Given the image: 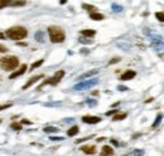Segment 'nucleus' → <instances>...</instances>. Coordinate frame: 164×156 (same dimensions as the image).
<instances>
[{"mask_svg": "<svg viewBox=\"0 0 164 156\" xmlns=\"http://www.w3.org/2000/svg\"><path fill=\"white\" fill-rule=\"evenodd\" d=\"M144 34L149 38L150 45L154 48L155 52L160 53L164 51V38L160 34H158L157 32L153 30V29H149V28H144Z\"/></svg>", "mask_w": 164, "mask_h": 156, "instance_id": "nucleus-1", "label": "nucleus"}, {"mask_svg": "<svg viewBox=\"0 0 164 156\" xmlns=\"http://www.w3.org/2000/svg\"><path fill=\"white\" fill-rule=\"evenodd\" d=\"M19 67V58L15 56H5L0 58V68L3 71H15Z\"/></svg>", "mask_w": 164, "mask_h": 156, "instance_id": "nucleus-2", "label": "nucleus"}, {"mask_svg": "<svg viewBox=\"0 0 164 156\" xmlns=\"http://www.w3.org/2000/svg\"><path fill=\"white\" fill-rule=\"evenodd\" d=\"M7 37L11 40H22L24 38H27L28 35V30L24 27H20V25H16V27H13L7 30Z\"/></svg>", "mask_w": 164, "mask_h": 156, "instance_id": "nucleus-3", "label": "nucleus"}, {"mask_svg": "<svg viewBox=\"0 0 164 156\" xmlns=\"http://www.w3.org/2000/svg\"><path fill=\"white\" fill-rule=\"evenodd\" d=\"M48 34H49V39L52 43H62L66 39V34L62 28L59 27H49L48 28Z\"/></svg>", "mask_w": 164, "mask_h": 156, "instance_id": "nucleus-4", "label": "nucleus"}, {"mask_svg": "<svg viewBox=\"0 0 164 156\" xmlns=\"http://www.w3.org/2000/svg\"><path fill=\"white\" fill-rule=\"evenodd\" d=\"M97 83H99V79L97 78H90V79H86V81H81L80 83H77V85L73 87L75 91H83V89H90L95 87Z\"/></svg>", "mask_w": 164, "mask_h": 156, "instance_id": "nucleus-5", "label": "nucleus"}, {"mask_svg": "<svg viewBox=\"0 0 164 156\" xmlns=\"http://www.w3.org/2000/svg\"><path fill=\"white\" fill-rule=\"evenodd\" d=\"M63 76H64V71H57L52 78H49V79H47V81H44L43 83H42V86H40V87H43V86H46V85H52V86H56L57 83H59V82H61V79H62V78H63ZM40 87H39L38 89H40Z\"/></svg>", "mask_w": 164, "mask_h": 156, "instance_id": "nucleus-6", "label": "nucleus"}, {"mask_svg": "<svg viewBox=\"0 0 164 156\" xmlns=\"http://www.w3.org/2000/svg\"><path fill=\"white\" fill-rule=\"evenodd\" d=\"M82 121L85 123H88V125H95V123L101 122V117H99V116H83Z\"/></svg>", "mask_w": 164, "mask_h": 156, "instance_id": "nucleus-7", "label": "nucleus"}, {"mask_svg": "<svg viewBox=\"0 0 164 156\" xmlns=\"http://www.w3.org/2000/svg\"><path fill=\"white\" fill-rule=\"evenodd\" d=\"M97 73H99V69H91V71L85 72V73H83V74H81L80 77L77 78V79H78V81H86L87 78L94 77V76H96Z\"/></svg>", "mask_w": 164, "mask_h": 156, "instance_id": "nucleus-8", "label": "nucleus"}, {"mask_svg": "<svg viewBox=\"0 0 164 156\" xmlns=\"http://www.w3.org/2000/svg\"><path fill=\"white\" fill-rule=\"evenodd\" d=\"M27 69H28L27 64H23V65H20V68L18 69V71H14L13 73L10 74V77H9V78H10V79H14L15 77H19V76H22V74L25 73V71H27Z\"/></svg>", "mask_w": 164, "mask_h": 156, "instance_id": "nucleus-9", "label": "nucleus"}, {"mask_svg": "<svg viewBox=\"0 0 164 156\" xmlns=\"http://www.w3.org/2000/svg\"><path fill=\"white\" fill-rule=\"evenodd\" d=\"M136 76V73H135V71H131V69H127L125 73H123L121 74V77H120V79L121 81H130V79H133Z\"/></svg>", "mask_w": 164, "mask_h": 156, "instance_id": "nucleus-10", "label": "nucleus"}, {"mask_svg": "<svg viewBox=\"0 0 164 156\" xmlns=\"http://www.w3.org/2000/svg\"><path fill=\"white\" fill-rule=\"evenodd\" d=\"M40 78H43V74H39V76H35V77H32V78H30V79L25 83V85H24L23 86V89H24V91H25V89H28L29 87H32L33 85H34V83L35 82H38L39 79H40Z\"/></svg>", "mask_w": 164, "mask_h": 156, "instance_id": "nucleus-11", "label": "nucleus"}, {"mask_svg": "<svg viewBox=\"0 0 164 156\" xmlns=\"http://www.w3.org/2000/svg\"><path fill=\"white\" fill-rule=\"evenodd\" d=\"M114 155V149L109 145H105L101 150V154L100 156H112Z\"/></svg>", "mask_w": 164, "mask_h": 156, "instance_id": "nucleus-12", "label": "nucleus"}, {"mask_svg": "<svg viewBox=\"0 0 164 156\" xmlns=\"http://www.w3.org/2000/svg\"><path fill=\"white\" fill-rule=\"evenodd\" d=\"M81 150H82L85 154H87V155H94L96 152V146H94V145H86V146H82Z\"/></svg>", "mask_w": 164, "mask_h": 156, "instance_id": "nucleus-13", "label": "nucleus"}, {"mask_svg": "<svg viewBox=\"0 0 164 156\" xmlns=\"http://www.w3.org/2000/svg\"><path fill=\"white\" fill-rule=\"evenodd\" d=\"M144 154H145L144 150H142V149H134V150H131L130 152L125 154L124 156H143Z\"/></svg>", "mask_w": 164, "mask_h": 156, "instance_id": "nucleus-14", "label": "nucleus"}, {"mask_svg": "<svg viewBox=\"0 0 164 156\" xmlns=\"http://www.w3.org/2000/svg\"><path fill=\"white\" fill-rule=\"evenodd\" d=\"M95 34H96V32L92 30V29H83V30H81V35H83V37L92 38Z\"/></svg>", "mask_w": 164, "mask_h": 156, "instance_id": "nucleus-15", "label": "nucleus"}, {"mask_svg": "<svg viewBox=\"0 0 164 156\" xmlns=\"http://www.w3.org/2000/svg\"><path fill=\"white\" fill-rule=\"evenodd\" d=\"M43 131L46 134H56V132H58V129L57 127H53V126H46V127L43 129Z\"/></svg>", "mask_w": 164, "mask_h": 156, "instance_id": "nucleus-16", "label": "nucleus"}, {"mask_svg": "<svg viewBox=\"0 0 164 156\" xmlns=\"http://www.w3.org/2000/svg\"><path fill=\"white\" fill-rule=\"evenodd\" d=\"M90 18L91 19H94V20H97V22H100V20H102L104 19V15L102 14H100V13H90Z\"/></svg>", "mask_w": 164, "mask_h": 156, "instance_id": "nucleus-17", "label": "nucleus"}, {"mask_svg": "<svg viewBox=\"0 0 164 156\" xmlns=\"http://www.w3.org/2000/svg\"><path fill=\"white\" fill-rule=\"evenodd\" d=\"M78 131H80V130H78L77 126H73V127H71V129L67 131V135H68L70 137H72V136H76V135L78 134Z\"/></svg>", "mask_w": 164, "mask_h": 156, "instance_id": "nucleus-18", "label": "nucleus"}, {"mask_svg": "<svg viewBox=\"0 0 164 156\" xmlns=\"http://www.w3.org/2000/svg\"><path fill=\"white\" fill-rule=\"evenodd\" d=\"M111 9H112L114 13H120V11H123V7L119 5V4H116V3H112L111 4Z\"/></svg>", "mask_w": 164, "mask_h": 156, "instance_id": "nucleus-19", "label": "nucleus"}, {"mask_svg": "<svg viewBox=\"0 0 164 156\" xmlns=\"http://www.w3.org/2000/svg\"><path fill=\"white\" fill-rule=\"evenodd\" d=\"M126 116H127V113H116V115L112 117V120L114 121H121V120L126 118Z\"/></svg>", "mask_w": 164, "mask_h": 156, "instance_id": "nucleus-20", "label": "nucleus"}, {"mask_svg": "<svg viewBox=\"0 0 164 156\" xmlns=\"http://www.w3.org/2000/svg\"><path fill=\"white\" fill-rule=\"evenodd\" d=\"M162 118H163V115H157V117H155V121H154V123H153V129H157L158 126H159V123L162 122Z\"/></svg>", "mask_w": 164, "mask_h": 156, "instance_id": "nucleus-21", "label": "nucleus"}, {"mask_svg": "<svg viewBox=\"0 0 164 156\" xmlns=\"http://www.w3.org/2000/svg\"><path fill=\"white\" fill-rule=\"evenodd\" d=\"M34 38L37 39L39 43H43L44 42V37H43V32H37L35 33V35H34Z\"/></svg>", "mask_w": 164, "mask_h": 156, "instance_id": "nucleus-22", "label": "nucleus"}, {"mask_svg": "<svg viewBox=\"0 0 164 156\" xmlns=\"http://www.w3.org/2000/svg\"><path fill=\"white\" fill-rule=\"evenodd\" d=\"M43 62H44V61H43V59H39V61H38V62H34V63H33L32 65H30V69H29V71H33V69H35V68H38V67H40V65H42V64H43Z\"/></svg>", "mask_w": 164, "mask_h": 156, "instance_id": "nucleus-23", "label": "nucleus"}, {"mask_svg": "<svg viewBox=\"0 0 164 156\" xmlns=\"http://www.w3.org/2000/svg\"><path fill=\"white\" fill-rule=\"evenodd\" d=\"M83 9H86L88 11H91V13H96V8L94 7V5H88V4H83L82 5Z\"/></svg>", "mask_w": 164, "mask_h": 156, "instance_id": "nucleus-24", "label": "nucleus"}, {"mask_svg": "<svg viewBox=\"0 0 164 156\" xmlns=\"http://www.w3.org/2000/svg\"><path fill=\"white\" fill-rule=\"evenodd\" d=\"M10 127L13 129V130H15V131H19V130H22V123H18V122H13L10 125Z\"/></svg>", "mask_w": 164, "mask_h": 156, "instance_id": "nucleus-25", "label": "nucleus"}, {"mask_svg": "<svg viewBox=\"0 0 164 156\" xmlns=\"http://www.w3.org/2000/svg\"><path fill=\"white\" fill-rule=\"evenodd\" d=\"M155 18L159 22H164V13H162V11H157V13H155Z\"/></svg>", "mask_w": 164, "mask_h": 156, "instance_id": "nucleus-26", "label": "nucleus"}, {"mask_svg": "<svg viewBox=\"0 0 164 156\" xmlns=\"http://www.w3.org/2000/svg\"><path fill=\"white\" fill-rule=\"evenodd\" d=\"M25 4V1H10V5H13V7H24Z\"/></svg>", "mask_w": 164, "mask_h": 156, "instance_id": "nucleus-27", "label": "nucleus"}, {"mask_svg": "<svg viewBox=\"0 0 164 156\" xmlns=\"http://www.w3.org/2000/svg\"><path fill=\"white\" fill-rule=\"evenodd\" d=\"M13 106V103H1L0 105V111H3V110H7V108H10V107Z\"/></svg>", "mask_w": 164, "mask_h": 156, "instance_id": "nucleus-28", "label": "nucleus"}, {"mask_svg": "<svg viewBox=\"0 0 164 156\" xmlns=\"http://www.w3.org/2000/svg\"><path fill=\"white\" fill-rule=\"evenodd\" d=\"M80 42H81V43H83V44H92L94 43V40H91L88 38H80Z\"/></svg>", "mask_w": 164, "mask_h": 156, "instance_id": "nucleus-29", "label": "nucleus"}, {"mask_svg": "<svg viewBox=\"0 0 164 156\" xmlns=\"http://www.w3.org/2000/svg\"><path fill=\"white\" fill-rule=\"evenodd\" d=\"M9 4H10V1H8V0H0V9H3L4 7H7Z\"/></svg>", "mask_w": 164, "mask_h": 156, "instance_id": "nucleus-30", "label": "nucleus"}, {"mask_svg": "<svg viewBox=\"0 0 164 156\" xmlns=\"http://www.w3.org/2000/svg\"><path fill=\"white\" fill-rule=\"evenodd\" d=\"M86 103L90 105V106H96V105H97V101H96V100H87Z\"/></svg>", "mask_w": 164, "mask_h": 156, "instance_id": "nucleus-31", "label": "nucleus"}, {"mask_svg": "<svg viewBox=\"0 0 164 156\" xmlns=\"http://www.w3.org/2000/svg\"><path fill=\"white\" fill-rule=\"evenodd\" d=\"M5 52H8V48L3 44H0V53H5Z\"/></svg>", "mask_w": 164, "mask_h": 156, "instance_id": "nucleus-32", "label": "nucleus"}, {"mask_svg": "<svg viewBox=\"0 0 164 156\" xmlns=\"http://www.w3.org/2000/svg\"><path fill=\"white\" fill-rule=\"evenodd\" d=\"M116 113H119V112H118V110H112V111H109V112H106V116H111V115H116Z\"/></svg>", "mask_w": 164, "mask_h": 156, "instance_id": "nucleus-33", "label": "nucleus"}, {"mask_svg": "<svg viewBox=\"0 0 164 156\" xmlns=\"http://www.w3.org/2000/svg\"><path fill=\"white\" fill-rule=\"evenodd\" d=\"M49 140H52V141H62L63 137H54V136H52Z\"/></svg>", "mask_w": 164, "mask_h": 156, "instance_id": "nucleus-34", "label": "nucleus"}, {"mask_svg": "<svg viewBox=\"0 0 164 156\" xmlns=\"http://www.w3.org/2000/svg\"><path fill=\"white\" fill-rule=\"evenodd\" d=\"M91 137H92V136L85 137V139H80V140H77V141H76V143H80V142H83V141H86V140H90V139H91Z\"/></svg>", "mask_w": 164, "mask_h": 156, "instance_id": "nucleus-35", "label": "nucleus"}, {"mask_svg": "<svg viewBox=\"0 0 164 156\" xmlns=\"http://www.w3.org/2000/svg\"><path fill=\"white\" fill-rule=\"evenodd\" d=\"M118 62H120V58H119V57L114 58L112 61H110V63H109V64H115V63H118Z\"/></svg>", "mask_w": 164, "mask_h": 156, "instance_id": "nucleus-36", "label": "nucleus"}, {"mask_svg": "<svg viewBox=\"0 0 164 156\" xmlns=\"http://www.w3.org/2000/svg\"><path fill=\"white\" fill-rule=\"evenodd\" d=\"M118 89H119V91H121V92H125V91H127L129 88H127V87H124V86H119Z\"/></svg>", "mask_w": 164, "mask_h": 156, "instance_id": "nucleus-37", "label": "nucleus"}, {"mask_svg": "<svg viewBox=\"0 0 164 156\" xmlns=\"http://www.w3.org/2000/svg\"><path fill=\"white\" fill-rule=\"evenodd\" d=\"M32 122L28 121V120H22V125H30Z\"/></svg>", "mask_w": 164, "mask_h": 156, "instance_id": "nucleus-38", "label": "nucleus"}, {"mask_svg": "<svg viewBox=\"0 0 164 156\" xmlns=\"http://www.w3.org/2000/svg\"><path fill=\"white\" fill-rule=\"evenodd\" d=\"M0 39H5V34L4 33H0Z\"/></svg>", "mask_w": 164, "mask_h": 156, "instance_id": "nucleus-39", "label": "nucleus"}, {"mask_svg": "<svg viewBox=\"0 0 164 156\" xmlns=\"http://www.w3.org/2000/svg\"><path fill=\"white\" fill-rule=\"evenodd\" d=\"M111 142L114 143V145H116V146L119 145V143H118V141H116V140H111Z\"/></svg>", "mask_w": 164, "mask_h": 156, "instance_id": "nucleus-40", "label": "nucleus"}, {"mask_svg": "<svg viewBox=\"0 0 164 156\" xmlns=\"http://www.w3.org/2000/svg\"><path fill=\"white\" fill-rule=\"evenodd\" d=\"M151 101H153V98H148L147 101H145V103H149V102H151Z\"/></svg>", "mask_w": 164, "mask_h": 156, "instance_id": "nucleus-41", "label": "nucleus"}, {"mask_svg": "<svg viewBox=\"0 0 164 156\" xmlns=\"http://www.w3.org/2000/svg\"><path fill=\"white\" fill-rule=\"evenodd\" d=\"M0 123H1V120H0Z\"/></svg>", "mask_w": 164, "mask_h": 156, "instance_id": "nucleus-42", "label": "nucleus"}]
</instances>
